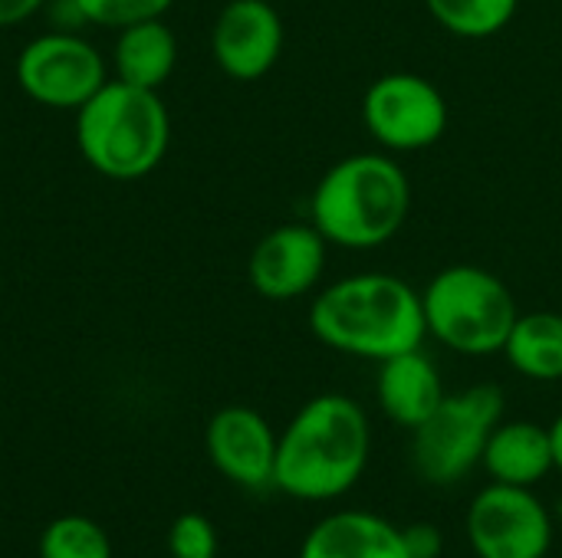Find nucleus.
Segmentation results:
<instances>
[{
	"label": "nucleus",
	"instance_id": "7",
	"mask_svg": "<svg viewBox=\"0 0 562 558\" xmlns=\"http://www.w3.org/2000/svg\"><path fill=\"white\" fill-rule=\"evenodd\" d=\"M16 86L46 109H82L105 82L109 66L102 53L79 33L53 30L33 36L16 53Z\"/></svg>",
	"mask_w": 562,
	"mask_h": 558
},
{
	"label": "nucleus",
	"instance_id": "21",
	"mask_svg": "<svg viewBox=\"0 0 562 558\" xmlns=\"http://www.w3.org/2000/svg\"><path fill=\"white\" fill-rule=\"evenodd\" d=\"M168 549L175 558H214L217 556V533L201 513H188L175 520L168 533Z\"/></svg>",
	"mask_w": 562,
	"mask_h": 558
},
{
	"label": "nucleus",
	"instance_id": "10",
	"mask_svg": "<svg viewBox=\"0 0 562 558\" xmlns=\"http://www.w3.org/2000/svg\"><path fill=\"white\" fill-rule=\"evenodd\" d=\"M326 237L313 224H283L270 230L247 260L250 286L273 303L306 296L326 266Z\"/></svg>",
	"mask_w": 562,
	"mask_h": 558
},
{
	"label": "nucleus",
	"instance_id": "5",
	"mask_svg": "<svg viewBox=\"0 0 562 558\" xmlns=\"http://www.w3.org/2000/svg\"><path fill=\"white\" fill-rule=\"evenodd\" d=\"M422 306L428 332L461 355L504 352L520 316L507 283L471 263L441 270L425 286Z\"/></svg>",
	"mask_w": 562,
	"mask_h": 558
},
{
	"label": "nucleus",
	"instance_id": "18",
	"mask_svg": "<svg viewBox=\"0 0 562 558\" xmlns=\"http://www.w3.org/2000/svg\"><path fill=\"white\" fill-rule=\"evenodd\" d=\"M425 7L448 33L484 39L501 33L514 20L520 0H425Z\"/></svg>",
	"mask_w": 562,
	"mask_h": 558
},
{
	"label": "nucleus",
	"instance_id": "8",
	"mask_svg": "<svg viewBox=\"0 0 562 558\" xmlns=\"http://www.w3.org/2000/svg\"><path fill=\"white\" fill-rule=\"evenodd\" d=\"M369 135L392 151H422L448 128V102L435 82L415 72L379 76L362 99Z\"/></svg>",
	"mask_w": 562,
	"mask_h": 558
},
{
	"label": "nucleus",
	"instance_id": "13",
	"mask_svg": "<svg viewBox=\"0 0 562 558\" xmlns=\"http://www.w3.org/2000/svg\"><path fill=\"white\" fill-rule=\"evenodd\" d=\"M379 405L382 411L402 424V428H418L431 418V411L441 405L445 388H441V375L431 365V358L422 349L392 355L382 362L379 372Z\"/></svg>",
	"mask_w": 562,
	"mask_h": 558
},
{
	"label": "nucleus",
	"instance_id": "3",
	"mask_svg": "<svg viewBox=\"0 0 562 558\" xmlns=\"http://www.w3.org/2000/svg\"><path fill=\"white\" fill-rule=\"evenodd\" d=\"M412 184L398 161L366 151L336 161L313 191V227L326 243L375 250L408 220Z\"/></svg>",
	"mask_w": 562,
	"mask_h": 558
},
{
	"label": "nucleus",
	"instance_id": "19",
	"mask_svg": "<svg viewBox=\"0 0 562 558\" xmlns=\"http://www.w3.org/2000/svg\"><path fill=\"white\" fill-rule=\"evenodd\" d=\"M40 558H112V546L89 516H59L40 536Z\"/></svg>",
	"mask_w": 562,
	"mask_h": 558
},
{
	"label": "nucleus",
	"instance_id": "17",
	"mask_svg": "<svg viewBox=\"0 0 562 558\" xmlns=\"http://www.w3.org/2000/svg\"><path fill=\"white\" fill-rule=\"evenodd\" d=\"M510 365L533 382L562 378V316L560 312H527L517 316L510 339L504 345Z\"/></svg>",
	"mask_w": 562,
	"mask_h": 558
},
{
	"label": "nucleus",
	"instance_id": "16",
	"mask_svg": "<svg viewBox=\"0 0 562 558\" xmlns=\"http://www.w3.org/2000/svg\"><path fill=\"white\" fill-rule=\"evenodd\" d=\"M175 66H178V39L161 16L119 30L112 46L115 79L158 92L175 72Z\"/></svg>",
	"mask_w": 562,
	"mask_h": 558
},
{
	"label": "nucleus",
	"instance_id": "1",
	"mask_svg": "<svg viewBox=\"0 0 562 558\" xmlns=\"http://www.w3.org/2000/svg\"><path fill=\"white\" fill-rule=\"evenodd\" d=\"M310 329L323 345L372 362L422 349L428 335L422 293L389 273H359L326 286L310 306Z\"/></svg>",
	"mask_w": 562,
	"mask_h": 558
},
{
	"label": "nucleus",
	"instance_id": "23",
	"mask_svg": "<svg viewBox=\"0 0 562 558\" xmlns=\"http://www.w3.org/2000/svg\"><path fill=\"white\" fill-rule=\"evenodd\" d=\"M46 0H0V26H16L30 20Z\"/></svg>",
	"mask_w": 562,
	"mask_h": 558
},
{
	"label": "nucleus",
	"instance_id": "24",
	"mask_svg": "<svg viewBox=\"0 0 562 558\" xmlns=\"http://www.w3.org/2000/svg\"><path fill=\"white\" fill-rule=\"evenodd\" d=\"M550 437H553V464H557V470H562V414L550 428Z\"/></svg>",
	"mask_w": 562,
	"mask_h": 558
},
{
	"label": "nucleus",
	"instance_id": "11",
	"mask_svg": "<svg viewBox=\"0 0 562 558\" xmlns=\"http://www.w3.org/2000/svg\"><path fill=\"white\" fill-rule=\"evenodd\" d=\"M211 53L237 82L267 76L283 53V20L267 0H231L214 20Z\"/></svg>",
	"mask_w": 562,
	"mask_h": 558
},
{
	"label": "nucleus",
	"instance_id": "9",
	"mask_svg": "<svg viewBox=\"0 0 562 558\" xmlns=\"http://www.w3.org/2000/svg\"><path fill=\"white\" fill-rule=\"evenodd\" d=\"M468 539L477 558H543L553 523L530 487L494 483L468 510Z\"/></svg>",
	"mask_w": 562,
	"mask_h": 558
},
{
	"label": "nucleus",
	"instance_id": "6",
	"mask_svg": "<svg viewBox=\"0 0 562 558\" xmlns=\"http://www.w3.org/2000/svg\"><path fill=\"white\" fill-rule=\"evenodd\" d=\"M504 395L494 385H477L461 395H445L425 424L415 428V467L428 483L448 487L468 477L501 424Z\"/></svg>",
	"mask_w": 562,
	"mask_h": 558
},
{
	"label": "nucleus",
	"instance_id": "12",
	"mask_svg": "<svg viewBox=\"0 0 562 558\" xmlns=\"http://www.w3.org/2000/svg\"><path fill=\"white\" fill-rule=\"evenodd\" d=\"M277 441L270 424L254 411V408H221L211 424H207V454L214 467L247 487V490H263L273 483V467H277Z\"/></svg>",
	"mask_w": 562,
	"mask_h": 558
},
{
	"label": "nucleus",
	"instance_id": "15",
	"mask_svg": "<svg viewBox=\"0 0 562 558\" xmlns=\"http://www.w3.org/2000/svg\"><path fill=\"white\" fill-rule=\"evenodd\" d=\"M484 467L494 477V483L533 487L557 467L553 437L547 428H537L530 421L497 424L484 447Z\"/></svg>",
	"mask_w": 562,
	"mask_h": 558
},
{
	"label": "nucleus",
	"instance_id": "20",
	"mask_svg": "<svg viewBox=\"0 0 562 558\" xmlns=\"http://www.w3.org/2000/svg\"><path fill=\"white\" fill-rule=\"evenodd\" d=\"M76 16L92 26L125 30L142 20H158L168 13L175 0H69Z\"/></svg>",
	"mask_w": 562,
	"mask_h": 558
},
{
	"label": "nucleus",
	"instance_id": "14",
	"mask_svg": "<svg viewBox=\"0 0 562 558\" xmlns=\"http://www.w3.org/2000/svg\"><path fill=\"white\" fill-rule=\"evenodd\" d=\"M300 558H412L402 529L372 513H336L313 526Z\"/></svg>",
	"mask_w": 562,
	"mask_h": 558
},
{
	"label": "nucleus",
	"instance_id": "4",
	"mask_svg": "<svg viewBox=\"0 0 562 558\" xmlns=\"http://www.w3.org/2000/svg\"><path fill=\"white\" fill-rule=\"evenodd\" d=\"M171 141V118L155 89L109 79L76 109V145L92 171L112 181L151 174Z\"/></svg>",
	"mask_w": 562,
	"mask_h": 558
},
{
	"label": "nucleus",
	"instance_id": "22",
	"mask_svg": "<svg viewBox=\"0 0 562 558\" xmlns=\"http://www.w3.org/2000/svg\"><path fill=\"white\" fill-rule=\"evenodd\" d=\"M405 549L412 558H438L441 556V533L435 526H408L402 533Z\"/></svg>",
	"mask_w": 562,
	"mask_h": 558
},
{
	"label": "nucleus",
	"instance_id": "2",
	"mask_svg": "<svg viewBox=\"0 0 562 558\" xmlns=\"http://www.w3.org/2000/svg\"><path fill=\"white\" fill-rule=\"evenodd\" d=\"M369 460L366 411L346 395H319L277 441L273 487L286 497L336 500L362 477Z\"/></svg>",
	"mask_w": 562,
	"mask_h": 558
}]
</instances>
